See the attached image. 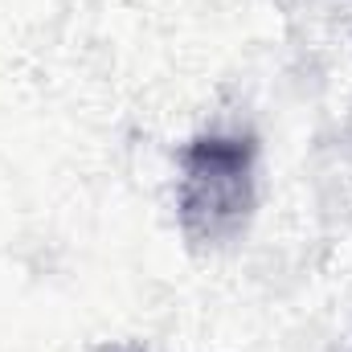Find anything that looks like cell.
I'll use <instances>...</instances> for the list:
<instances>
[{"label": "cell", "mask_w": 352, "mask_h": 352, "mask_svg": "<svg viewBox=\"0 0 352 352\" xmlns=\"http://www.w3.org/2000/svg\"><path fill=\"white\" fill-rule=\"evenodd\" d=\"M250 144L242 140H201L184 156L180 217L192 238L230 234L250 209Z\"/></svg>", "instance_id": "1"}]
</instances>
